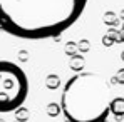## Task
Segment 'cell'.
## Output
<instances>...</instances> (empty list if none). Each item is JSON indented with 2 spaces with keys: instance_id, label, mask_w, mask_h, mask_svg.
<instances>
[{
  "instance_id": "cell-1",
  "label": "cell",
  "mask_w": 124,
  "mask_h": 122,
  "mask_svg": "<svg viewBox=\"0 0 124 122\" xmlns=\"http://www.w3.org/2000/svg\"><path fill=\"white\" fill-rule=\"evenodd\" d=\"M89 0H0V30L25 40L57 37L79 20Z\"/></svg>"
},
{
  "instance_id": "cell-2",
  "label": "cell",
  "mask_w": 124,
  "mask_h": 122,
  "mask_svg": "<svg viewBox=\"0 0 124 122\" xmlns=\"http://www.w3.org/2000/svg\"><path fill=\"white\" fill-rule=\"evenodd\" d=\"M111 100V85L102 75L77 72L64 85L61 109L67 122H106Z\"/></svg>"
},
{
  "instance_id": "cell-3",
  "label": "cell",
  "mask_w": 124,
  "mask_h": 122,
  "mask_svg": "<svg viewBox=\"0 0 124 122\" xmlns=\"http://www.w3.org/2000/svg\"><path fill=\"white\" fill-rule=\"evenodd\" d=\"M29 94L25 72L14 62L0 60V114L15 112Z\"/></svg>"
},
{
  "instance_id": "cell-4",
  "label": "cell",
  "mask_w": 124,
  "mask_h": 122,
  "mask_svg": "<svg viewBox=\"0 0 124 122\" xmlns=\"http://www.w3.org/2000/svg\"><path fill=\"white\" fill-rule=\"evenodd\" d=\"M111 112L116 115L117 121H121L124 115V99L123 97H116L111 100Z\"/></svg>"
},
{
  "instance_id": "cell-5",
  "label": "cell",
  "mask_w": 124,
  "mask_h": 122,
  "mask_svg": "<svg viewBox=\"0 0 124 122\" xmlns=\"http://www.w3.org/2000/svg\"><path fill=\"white\" fill-rule=\"evenodd\" d=\"M69 65H70V69H72V70L81 72V70H82V67H84V57H82V55H79V54H74V55L70 57Z\"/></svg>"
},
{
  "instance_id": "cell-6",
  "label": "cell",
  "mask_w": 124,
  "mask_h": 122,
  "mask_svg": "<svg viewBox=\"0 0 124 122\" xmlns=\"http://www.w3.org/2000/svg\"><path fill=\"white\" fill-rule=\"evenodd\" d=\"M102 22L106 25H109V27H117L119 19H117V15H116L114 12H106L102 15Z\"/></svg>"
},
{
  "instance_id": "cell-7",
  "label": "cell",
  "mask_w": 124,
  "mask_h": 122,
  "mask_svg": "<svg viewBox=\"0 0 124 122\" xmlns=\"http://www.w3.org/2000/svg\"><path fill=\"white\" fill-rule=\"evenodd\" d=\"M45 84H47V87H49V89H52V90H54V89H57V87L61 85V79H59V75L50 74V75L47 77V82H45Z\"/></svg>"
},
{
  "instance_id": "cell-8",
  "label": "cell",
  "mask_w": 124,
  "mask_h": 122,
  "mask_svg": "<svg viewBox=\"0 0 124 122\" xmlns=\"http://www.w3.org/2000/svg\"><path fill=\"white\" fill-rule=\"evenodd\" d=\"M61 104H49V107H47V112H49V115H52V117H55V115H59V112H61Z\"/></svg>"
},
{
  "instance_id": "cell-9",
  "label": "cell",
  "mask_w": 124,
  "mask_h": 122,
  "mask_svg": "<svg viewBox=\"0 0 124 122\" xmlns=\"http://www.w3.org/2000/svg\"><path fill=\"white\" fill-rule=\"evenodd\" d=\"M15 115H17V119L19 121H27V117H29V110L25 109V107H19L17 110H15Z\"/></svg>"
},
{
  "instance_id": "cell-10",
  "label": "cell",
  "mask_w": 124,
  "mask_h": 122,
  "mask_svg": "<svg viewBox=\"0 0 124 122\" xmlns=\"http://www.w3.org/2000/svg\"><path fill=\"white\" fill-rule=\"evenodd\" d=\"M112 82H114V84H121V85H124V67H121V69L116 72V75L112 77Z\"/></svg>"
},
{
  "instance_id": "cell-11",
  "label": "cell",
  "mask_w": 124,
  "mask_h": 122,
  "mask_svg": "<svg viewBox=\"0 0 124 122\" xmlns=\"http://www.w3.org/2000/svg\"><path fill=\"white\" fill-rule=\"evenodd\" d=\"M107 35L112 39L114 42H117V43H121V35H119V30H116L114 27H111L109 29V32H107Z\"/></svg>"
},
{
  "instance_id": "cell-12",
  "label": "cell",
  "mask_w": 124,
  "mask_h": 122,
  "mask_svg": "<svg viewBox=\"0 0 124 122\" xmlns=\"http://www.w3.org/2000/svg\"><path fill=\"white\" fill-rule=\"evenodd\" d=\"M76 50H77L76 42H67V43H65V54H67V55H70V57H72V55L76 54Z\"/></svg>"
},
{
  "instance_id": "cell-13",
  "label": "cell",
  "mask_w": 124,
  "mask_h": 122,
  "mask_svg": "<svg viewBox=\"0 0 124 122\" xmlns=\"http://www.w3.org/2000/svg\"><path fill=\"white\" fill-rule=\"evenodd\" d=\"M77 49H79V50H81L82 54H85V52H87V50L91 49V45H89V42L85 40V39H82V40L77 43Z\"/></svg>"
},
{
  "instance_id": "cell-14",
  "label": "cell",
  "mask_w": 124,
  "mask_h": 122,
  "mask_svg": "<svg viewBox=\"0 0 124 122\" xmlns=\"http://www.w3.org/2000/svg\"><path fill=\"white\" fill-rule=\"evenodd\" d=\"M102 43L106 45V47H111V45L114 43V40H112V39H111V37L106 34V35H104V39H102Z\"/></svg>"
},
{
  "instance_id": "cell-15",
  "label": "cell",
  "mask_w": 124,
  "mask_h": 122,
  "mask_svg": "<svg viewBox=\"0 0 124 122\" xmlns=\"http://www.w3.org/2000/svg\"><path fill=\"white\" fill-rule=\"evenodd\" d=\"M119 35H121V42H124V23H123V27L119 29Z\"/></svg>"
},
{
  "instance_id": "cell-16",
  "label": "cell",
  "mask_w": 124,
  "mask_h": 122,
  "mask_svg": "<svg viewBox=\"0 0 124 122\" xmlns=\"http://www.w3.org/2000/svg\"><path fill=\"white\" fill-rule=\"evenodd\" d=\"M121 19H124V10H123V12H121Z\"/></svg>"
},
{
  "instance_id": "cell-17",
  "label": "cell",
  "mask_w": 124,
  "mask_h": 122,
  "mask_svg": "<svg viewBox=\"0 0 124 122\" xmlns=\"http://www.w3.org/2000/svg\"><path fill=\"white\" fill-rule=\"evenodd\" d=\"M123 60H124V52H123Z\"/></svg>"
},
{
  "instance_id": "cell-18",
  "label": "cell",
  "mask_w": 124,
  "mask_h": 122,
  "mask_svg": "<svg viewBox=\"0 0 124 122\" xmlns=\"http://www.w3.org/2000/svg\"><path fill=\"white\" fill-rule=\"evenodd\" d=\"M0 122H2V121H0Z\"/></svg>"
}]
</instances>
